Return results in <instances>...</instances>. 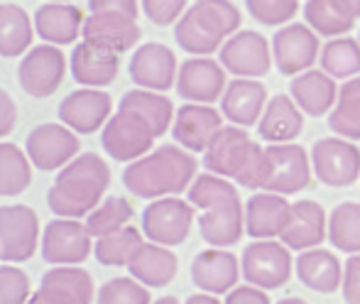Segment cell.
I'll use <instances>...</instances> for the list:
<instances>
[{
    "instance_id": "obj_1",
    "label": "cell",
    "mask_w": 360,
    "mask_h": 304,
    "mask_svg": "<svg viewBox=\"0 0 360 304\" xmlns=\"http://www.w3.org/2000/svg\"><path fill=\"white\" fill-rule=\"evenodd\" d=\"M186 194L191 204L201 209L199 231L211 248H231L240 243L245 233V204L231 179L204 172L196 175Z\"/></svg>"
},
{
    "instance_id": "obj_2",
    "label": "cell",
    "mask_w": 360,
    "mask_h": 304,
    "mask_svg": "<svg viewBox=\"0 0 360 304\" xmlns=\"http://www.w3.org/2000/svg\"><path fill=\"white\" fill-rule=\"evenodd\" d=\"M196 170L199 162L194 152L184 150L181 145H162L125 167L123 184L133 196L155 201L189 189L196 179Z\"/></svg>"
},
{
    "instance_id": "obj_3",
    "label": "cell",
    "mask_w": 360,
    "mask_h": 304,
    "mask_svg": "<svg viewBox=\"0 0 360 304\" xmlns=\"http://www.w3.org/2000/svg\"><path fill=\"white\" fill-rule=\"evenodd\" d=\"M110 170L98 152H81L57 172L47 191V204L59 219H86L103 201Z\"/></svg>"
},
{
    "instance_id": "obj_4",
    "label": "cell",
    "mask_w": 360,
    "mask_h": 304,
    "mask_svg": "<svg viewBox=\"0 0 360 304\" xmlns=\"http://www.w3.org/2000/svg\"><path fill=\"white\" fill-rule=\"evenodd\" d=\"M204 167L211 175L226 177L245 189H265L270 179L267 148L252 140L245 128L223 125L209 150L204 152Z\"/></svg>"
},
{
    "instance_id": "obj_5",
    "label": "cell",
    "mask_w": 360,
    "mask_h": 304,
    "mask_svg": "<svg viewBox=\"0 0 360 304\" xmlns=\"http://www.w3.org/2000/svg\"><path fill=\"white\" fill-rule=\"evenodd\" d=\"M240 30V10L231 0H196L176 20L174 39L191 57H211Z\"/></svg>"
},
{
    "instance_id": "obj_6",
    "label": "cell",
    "mask_w": 360,
    "mask_h": 304,
    "mask_svg": "<svg viewBox=\"0 0 360 304\" xmlns=\"http://www.w3.org/2000/svg\"><path fill=\"white\" fill-rule=\"evenodd\" d=\"M294 270L292 253L282 241L267 238V241H255L243 251L240 272L248 285L260 287V290H280L287 285Z\"/></svg>"
},
{
    "instance_id": "obj_7",
    "label": "cell",
    "mask_w": 360,
    "mask_h": 304,
    "mask_svg": "<svg viewBox=\"0 0 360 304\" xmlns=\"http://www.w3.org/2000/svg\"><path fill=\"white\" fill-rule=\"evenodd\" d=\"M157 135L145 118L133 110L118 108L101 130V145L115 162H135L152 152Z\"/></svg>"
},
{
    "instance_id": "obj_8",
    "label": "cell",
    "mask_w": 360,
    "mask_h": 304,
    "mask_svg": "<svg viewBox=\"0 0 360 304\" xmlns=\"http://www.w3.org/2000/svg\"><path fill=\"white\" fill-rule=\"evenodd\" d=\"M311 170L321 184L331 189H346L360 179V150L353 140L346 138H321L314 143Z\"/></svg>"
},
{
    "instance_id": "obj_9",
    "label": "cell",
    "mask_w": 360,
    "mask_h": 304,
    "mask_svg": "<svg viewBox=\"0 0 360 304\" xmlns=\"http://www.w3.org/2000/svg\"><path fill=\"white\" fill-rule=\"evenodd\" d=\"M218 62L228 74L238 79H260L270 74L275 59H272V44L260 32L238 30L218 49Z\"/></svg>"
},
{
    "instance_id": "obj_10",
    "label": "cell",
    "mask_w": 360,
    "mask_h": 304,
    "mask_svg": "<svg viewBox=\"0 0 360 304\" xmlns=\"http://www.w3.org/2000/svg\"><path fill=\"white\" fill-rule=\"evenodd\" d=\"M194 204L179 196H162L155 199L143 211V233L147 241L174 248L189 238L194 226Z\"/></svg>"
},
{
    "instance_id": "obj_11",
    "label": "cell",
    "mask_w": 360,
    "mask_h": 304,
    "mask_svg": "<svg viewBox=\"0 0 360 304\" xmlns=\"http://www.w3.org/2000/svg\"><path fill=\"white\" fill-rule=\"evenodd\" d=\"M39 243V216L25 204L0 206V260L25 262L34 255Z\"/></svg>"
},
{
    "instance_id": "obj_12",
    "label": "cell",
    "mask_w": 360,
    "mask_h": 304,
    "mask_svg": "<svg viewBox=\"0 0 360 304\" xmlns=\"http://www.w3.org/2000/svg\"><path fill=\"white\" fill-rule=\"evenodd\" d=\"M79 138L64 123H42L34 130H30L27 140H25V152H27L34 170L39 172L62 170L79 155Z\"/></svg>"
},
{
    "instance_id": "obj_13",
    "label": "cell",
    "mask_w": 360,
    "mask_h": 304,
    "mask_svg": "<svg viewBox=\"0 0 360 304\" xmlns=\"http://www.w3.org/2000/svg\"><path fill=\"white\" fill-rule=\"evenodd\" d=\"M67 59L57 44H37L22 57L18 67V81L22 91L34 99H47L62 86Z\"/></svg>"
},
{
    "instance_id": "obj_14",
    "label": "cell",
    "mask_w": 360,
    "mask_h": 304,
    "mask_svg": "<svg viewBox=\"0 0 360 304\" xmlns=\"http://www.w3.org/2000/svg\"><path fill=\"white\" fill-rule=\"evenodd\" d=\"M319 57H321L319 34L309 25L287 23L272 37V59H275L277 72L285 76L309 72Z\"/></svg>"
},
{
    "instance_id": "obj_15",
    "label": "cell",
    "mask_w": 360,
    "mask_h": 304,
    "mask_svg": "<svg viewBox=\"0 0 360 304\" xmlns=\"http://www.w3.org/2000/svg\"><path fill=\"white\" fill-rule=\"evenodd\" d=\"M39 251L49 265H81L94 251V238L79 219H54L44 226Z\"/></svg>"
},
{
    "instance_id": "obj_16",
    "label": "cell",
    "mask_w": 360,
    "mask_h": 304,
    "mask_svg": "<svg viewBox=\"0 0 360 304\" xmlns=\"http://www.w3.org/2000/svg\"><path fill=\"white\" fill-rule=\"evenodd\" d=\"M81 37L101 49L123 54L140 42L143 30L138 25V18L133 15L118 13V10H101V13H91L84 20Z\"/></svg>"
},
{
    "instance_id": "obj_17",
    "label": "cell",
    "mask_w": 360,
    "mask_h": 304,
    "mask_svg": "<svg viewBox=\"0 0 360 304\" xmlns=\"http://www.w3.org/2000/svg\"><path fill=\"white\" fill-rule=\"evenodd\" d=\"M270 157V179L265 184V191L289 196L307 189L311 184V157L297 143H282L267 148Z\"/></svg>"
},
{
    "instance_id": "obj_18",
    "label": "cell",
    "mask_w": 360,
    "mask_h": 304,
    "mask_svg": "<svg viewBox=\"0 0 360 304\" xmlns=\"http://www.w3.org/2000/svg\"><path fill=\"white\" fill-rule=\"evenodd\" d=\"M94 302V280L84 267L54 265L42 275L39 287L27 304H91Z\"/></svg>"
},
{
    "instance_id": "obj_19",
    "label": "cell",
    "mask_w": 360,
    "mask_h": 304,
    "mask_svg": "<svg viewBox=\"0 0 360 304\" xmlns=\"http://www.w3.org/2000/svg\"><path fill=\"white\" fill-rule=\"evenodd\" d=\"M226 69L211 57H189L176 74V94L186 103H216L226 91Z\"/></svg>"
},
{
    "instance_id": "obj_20",
    "label": "cell",
    "mask_w": 360,
    "mask_h": 304,
    "mask_svg": "<svg viewBox=\"0 0 360 304\" xmlns=\"http://www.w3.org/2000/svg\"><path fill=\"white\" fill-rule=\"evenodd\" d=\"M176 74H179V64L176 57L167 44L162 42H147L140 44L133 52L130 59V79L138 89L147 91H169L176 86Z\"/></svg>"
},
{
    "instance_id": "obj_21",
    "label": "cell",
    "mask_w": 360,
    "mask_h": 304,
    "mask_svg": "<svg viewBox=\"0 0 360 304\" xmlns=\"http://www.w3.org/2000/svg\"><path fill=\"white\" fill-rule=\"evenodd\" d=\"M110 108H113V99L108 91L84 86L64 96V101L59 103V120L74 133L91 135L96 130H103L110 118Z\"/></svg>"
},
{
    "instance_id": "obj_22",
    "label": "cell",
    "mask_w": 360,
    "mask_h": 304,
    "mask_svg": "<svg viewBox=\"0 0 360 304\" xmlns=\"http://www.w3.org/2000/svg\"><path fill=\"white\" fill-rule=\"evenodd\" d=\"M223 128V113L209 103H184L176 108L172 135L189 152H206Z\"/></svg>"
},
{
    "instance_id": "obj_23",
    "label": "cell",
    "mask_w": 360,
    "mask_h": 304,
    "mask_svg": "<svg viewBox=\"0 0 360 304\" xmlns=\"http://www.w3.org/2000/svg\"><path fill=\"white\" fill-rule=\"evenodd\" d=\"M240 262L236 253L226 248H209L201 251L191 262V280L201 292L209 295H228L240 280Z\"/></svg>"
},
{
    "instance_id": "obj_24",
    "label": "cell",
    "mask_w": 360,
    "mask_h": 304,
    "mask_svg": "<svg viewBox=\"0 0 360 304\" xmlns=\"http://www.w3.org/2000/svg\"><path fill=\"white\" fill-rule=\"evenodd\" d=\"M267 101V89L260 81L236 76L221 96V113L238 128H252L260 123Z\"/></svg>"
},
{
    "instance_id": "obj_25",
    "label": "cell",
    "mask_w": 360,
    "mask_h": 304,
    "mask_svg": "<svg viewBox=\"0 0 360 304\" xmlns=\"http://www.w3.org/2000/svg\"><path fill=\"white\" fill-rule=\"evenodd\" d=\"M292 219V204L275 191H257L245 204V233L255 241L280 238Z\"/></svg>"
},
{
    "instance_id": "obj_26",
    "label": "cell",
    "mask_w": 360,
    "mask_h": 304,
    "mask_svg": "<svg viewBox=\"0 0 360 304\" xmlns=\"http://www.w3.org/2000/svg\"><path fill=\"white\" fill-rule=\"evenodd\" d=\"M328 236V216L319 201L302 199L292 204V219L287 228L282 231L280 241L285 243L289 251H309V248H319L323 238Z\"/></svg>"
},
{
    "instance_id": "obj_27",
    "label": "cell",
    "mask_w": 360,
    "mask_h": 304,
    "mask_svg": "<svg viewBox=\"0 0 360 304\" xmlns=\"http://www.w3.org/2000/svg\"><path fill=\"white\" fill-rule=\"evenodd\" d=\"M120 69V54L101 49L96 44L81 39L74 44L72 52V76L76 84L86 89H105L118 79Z\"/></svg>"
},
{
    "instance_id": "obj_28",
    "label": "cell",
    "mask_w": 360,
    "mask_h": 304,
    "mask_svg": "<svg viewBox=\"0 0 360 304\" xmlns=\"http://www.w3.org/2000/svg\"><path fill=\"white\" fill-rule=\"evenodd\" d=\"M289 96L302 108V113L311 115V118H321V115L331 113L333 106H336L338 86L336 79L328 76L323 69L321 72L319 69H309V72H302L292 79Z\"/></svg>"
},
{
    "instance_id": "obj_29",
    "label": "cell",
    "mask_w": 360,
    "mask_h": 304,
    "mask_svg": "<svg viewBox=\"0 0 360 304\" xmlns=\"http://www.w3.org/2000/svg\"><path fill=\"white\" fill-rule=\"evenodd\" d=\"M299 282L319 295H333L343 282V265L338 255L326 248H309L302 251L294 262Z\"/></svg>"
},
{
    "instance_id": "obj_30",
    "label": "cell",
    "mask_w": 360,
    "mask_h": 304,
    "mask_svg": "<svg viewBox=\"0 0 360 304\" xmlns=\"http://www.w3.org/2000/svg\"><path fill=\"white\" fill-rule=\"evenodd\" d=\"M84 13L69 3H44L34 13V32L47 44H74L84 30Z\"/></svg>"
},
{
    "instance_id": "obj_31",
    "label": "cell",
    "mask_w": 360,
    "mask_h": 304,
    "mask_svg": "<svg viewBox=\"0 0 360 304\" xmlns=\"http://www.w3.org/2000/svg\"><path fill=\"white\" fill-rule=\"evenodd\" d=\"M304 128V113L289 94H277L267 101L265 113L257 123V135L270 145L294 143Z\"/></svg>"
},
{
    "instance_id": "obj_32",
    "label": "cell",
    "mask_w": 360,
    "mask_h": 304,
    "mask_svg": "<svg viewBox=\"0 0 360 304\" xmlns=\"http://www.w3.org/2000/svg\"><path fill=\"white\" fill-rule=\"evenodd\" d=\"M130 277L143 282L145 287H167L176 277L179 260L167 246L160 243H143L128 265Z\"/></svg>"
},
{
    "instance_id": "obj_33",
    "label": "cell",
    "mask_w": 360,
    "mask_h": 304,
    "mask_svg": "<svg viewBox=\"0 0 360 304\" xmlns=\"http://www.w3.org/2000/svg\"><path fill=\"white\" fill-rule=\"evenodd\" d=\"M118 108L133 110L140 118H145L147 123H150V128L155 130L157 138H162V135L169 130V125L174 123V113H176L172 101L167 99L165 94H160V91H147V89H135V91L123 94Z\"/></svg>"
},
{
    "instance_id": "obj_34",
    "label": "cell",
    "mask_w": 360,
    "mask_h": 304,
    "mask_svg": "<svg viewBox=\"0 0 360 304\" xmlns=\"http://www.w3.org/2000/svg\"><path fill=\"white\" fill-rule=\"evenodd\" d=\"M34 37V25L27 10L15 3H0V57L27 54Z\"/></svg>"
},
{
    "instance_id": "obj_35",
    "label": "cell",
    "mask_w": 360,
    "mask_h": 304,
    "mask_svg": "<svg viewBox=\"0 0 360 304\" xmlns=\"http://www.w3.org/2000/svg\"><path fill=\"white\" fill-rule=\"evenodd\" d=\"M304 20L321 37H343L356 25V18L343 8L341 0H307Z\"/></svg>"
},
{
    "instance_id": "obj_36",
    "label": "cell",
    "mask_w": 360,
    "mask_h": 304,
    "mask_svg": "<svg viewBox=\"0 0 360 304\" xmlns=\"http://www.w3.org/2000/svg\"><path fill=\"white\" fill-rule=\"evenodd\" d=\"M328 128L346 140H360V76H353L338 89V101L328 113Z\"/></svg>"
},
{
    "instance_id": "obj_37",
    "label": "cell",
    "mask_w": 360,
    "mask_h": 304,
    "mask_svg": "<svg viewBox=\"0 0 360 304\" xmlns=\"http://www.w3.org/2000/svg\"><path fill=\"white\" fill-rule=\"evenodd\" d=\"M143 233L135 226H123L120 231H113L103 238H96L94 255L101 265L108 267H128L138 248L143 246Z\"/></svg>"
},
{
    "instance_id": "obj_38",
    "label": "cell",
    "mask_w": 360,
    "mask_h": 304,
    "mask_svg": "<svg viewBox=\"0 0 360 304\" xmlns=\"http://www.w3.org/2000/svg\"><path fill=\"white\" fill-rule=\"evenodd\" d=\"M32 182V162L15 143H0V196H18Z\"/></svg>"
},
{
    "instance_id": "obj_39",
    "label": "cell",
    "mask_w": 360,
    "mask_h": 304,
    "mask_svg": "<svg viewBox=\"0 0 360 304\" xmlns=\"http://www.w3.org/2000/svg\"><path fill=\"white\" fill-rule=\"evenodd\" d=\"M328 241L333 248L356 255L360 253V204L358 201H341L328 214Z\"/></svg>"
},
{
    "instance_id": "obj_40",
    "label": "cell",
    "mask_w": 360,
    "mask_h": 304,
    "mask_svg": "<svg viewBox=\"0 0 360 304\" xmlns=\"http://www.w3.org/2000/svg\"><path fill=\"white\" fill-rule=\"evenodd\" d=\"M321 69L333 79L360 76V42L353 37H331L321 49Z\"/></svg>"
},
{
    "instance_id": "obj_41",
    "label": "cell",
    "mask_w": 360,
    "mask_h": 304,
    "mask_svg": "<svg viewBox=\"0 0 360 304\" xmlns=\"http://www.w3.org/2000/svg\"><path fill=\"white\" fill-rule=\"evenodd\" d=\"M133 221V206L123 196H105L89 216H86V228L91 238H103L113 231H120Z\"/></svg>"
},
{
    "instance_id": "obj_42",
    "label": "cell",
    "mask_w": 360,
    "mask_h": 304,
    "mask_svg": "<svg viewBox=\"0 0 360 304\" xmlns=\"http://www.w3.org/2000/svg\"><path fill=\"white\" fill-rule=\"evenodd\" d=\"M96 304H150V290L135 277H113L98 287Z\"/></svg>"
},
{
    "instance_id": "obj_43",
    "label": "cell",
    "mask_w": 360,
    "mask_h": 304,
    "mask_svg": "<svg viewBox=\"0 0 360 304\" xmlns=\"http://www.w3.org/2000/svg\"><path fill=\"white\" fill-rule=\"evenodd\" d=\"M245 8L255 23L277 27L287 25L299 13V0H245Z\"/></svg>"
},
{
    "instance_id": "obj_44",
    "label": "cell",
    "mask_w": 360,
    "mask_h": 304,
    "mask_svg": "<svg viewBox=\"0 0 360 304\" xmlns=\"http://www.w3.org/2000/svg\"><path fill=\"white\" fill-rule=\"evenodd\" d=\"M30 277L22 267H15L13 262L0 265V304H27L32 292H30Z\"/></svg>"
},
{
    "instance_id": "obj_45",
    "label": "cell",
    "mask_w": 360,
    "mask_h": 304,
    "mask_svg": "<svg viewBox=\"0 0 360 304\" xmlns=\"http://www.w3.org/2000/svg\"><path fill=\"white\" fill-rule=\"evenodd\" d=\"M147 20L160 27L176 25V20L186 13V0H140Z\"/></svg>"
},
{
    "instance_id": "obj_46",
    "label": "cell",
    "mask_w": 360,
    "mask_h": 304,
    "mask_svg": "<svg viewBox=\"0 0 360 304\" xmlns=\"http://www.w3.org/2000/svg\"><path fill=\"white\" fill-rule=\"evenodd\" d=\"M341 292L346 304H360V253L351 255L343 265Z\"/></svg>"
},
{
    "instance_id": "obj_47",
    "label": "cell",
    "mask_w": 360,
    "mask_h": 304,
    "mask_svg": "<svg viewBox=\"0 0 360 304\" xmlns=\"http://www.w3.org/2000/svg\"><path fill=\"white\" fill-rule=\"evenodd\" d=\"M223 304H272V302H270V297H267V292L260 290V287L240 285L228 292Z\"/></svg>"
},
{
    "instance_id": "obj_48",
    "label": "cell",
    "mask_w": 360,
    "mask_h": 304,
    "mask_svg": "<svg viewBox=\"0 0 360 304\" xmlns=\"http://www.w3.org/2000/svg\"><path fill=\"white\" fill-rule=\"evenodd\" d=\"M15 123H18V106L8 91L0 89V140L13 133Z\"/></svg>"
},
{
    "instance_id": "obj_49",
    "label": "cell",
    "mask_w": 360,
    "mask_h": 304,
    "mask_svg": "<svg viewBox=\"0 0 360 304\" xmlns=\"http://www.w3.org/2000/svg\"><path fill=\"white\" fill-rule=\"evenodd\" d=\"M91 13H101V10H118V13H128L133 18L140 15L138 0H89Z\"/></svg>"
},
{
    "instance_id": "obj_50",
    "label": "cell",
    "mask_w": 360,
    "mask_h": 304,
    "mask_svg": "<svg viewBox=\"0 0 360 304\" xmlns=\"http://www.w3.org/2000/svg\"><path fill=\"white\" fill-rule=\"evenodd\" d=\"M186 304H221L216 295H209V292H199V295H191Z\"/></svg>"
},
{
    "instance_id": "obj_51",
    "label": "cell",
    "mask_w": 360,
    "mask_h": 304,
    "mask_svg": "<svg viewBox=\"0 0 360 304\" xmlns=\"http://www.w3.org/2000/svg\"><path fill=\"white\" fill-rule=\"evenodd\" d=\"M341 5L353 15V18H360V0H341Z\"/></svg>"
},
{
    "instance_id": "obj_52",
    "label": "cell",
    "mask_w": 360,
    "mask_h": 304,
    "mask_svg": "<svg viewBox=\"0 0 360 304\" xmlns=\"http://www.w3.org/2000/svg\"><path fill=\"white\" fill-rule=\"evenodd\" d=\"M277 304H309V302L299 300V297H285V300H280Z\"/></svg>"
},
{
    "instance_id": "obj_53",
    "label": "cell",
    "mask_w": 360,
    "mask_h": 304,
    "mask_svg": "<svg viewBox=\"0 0 360 304\" xmlns=\"http://www.w3.org/2000/svg\"><path fill=\"white\" fill-rule=\"evenodd\" d=\"M152 304H179V300H176V297H160V300Z\"/></svg>"
},
{
    "instance_id": "obj_54",
    "label": "cell",
    "mask_w": 360,
    "mask_h": 304,
    "mask_svg": "<svg viewBox=\"0 0 360 304\" xmlns=\"http://www.w3.org/2000/svg\"><path fill=\"white\" fill-rule=\"evenodd\" d=\"M49 3H72V0H49Z\"/></svg>"
},
{
    "instance_id": "obj_55",
    "label": "cell",
    "mask_w": 360,
    "mask_h": 304,
    "mask_svg": "<svg viewBox=\"0 0 360 304\" xmlns=\"http://www.w3.org/2000/svg\"><path fill=\"white\" fill-rule=\"evenodd\" d=\"M358 42H360V37H358Z\"/></svg>"
}]
</instances>
